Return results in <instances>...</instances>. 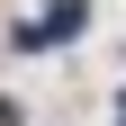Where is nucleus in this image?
<instances>
[{"mask_svg": "<svg viewBox=\"0 0 126 126\" xmlns=\"http://www.w3.org/2000/svg\"><path fill=\"white\" fill-rule=\"evenodd\" d=\"M81 18H90L81 0H54L45 18H27V27H18V45H27V54H36V45H72V36H81Z\"/></svg>", "mask_w": 126, "mask_h": 126, "instance_id": "f257e3e1", "label": "nucleus"}]
</instances>
